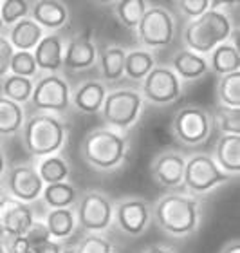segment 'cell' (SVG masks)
Segmentation results:
<instances>
[{"label": "cell", "mask_w": 240, "mask_h": 253, "mask_svg": "<svg viewBox=\"0 0 240 253\" xmlns=\"http://www.w3.org/2000/svg\"><path fill=\"white\" fill-rule=\"evenodd\" d=\"M4 172H5V156L2 152V148H0V177L4 175Z\"/></svg>", "instance_id": "7bdbcfd3"}, {"label": "cell", "mask_w": 240, "mask_h": 253, "mask_svg": "<svg viewBox=\"0 0 240 253\" xmlns=\"http://www.w3.org/2000/svg\"><path fill=\"white\" fill-rule=\"evenodd\" d=\"M141 109L143 96L137 90L120 89L105 96L101 114L107 125L114 126L118 130H128L139 120Z\"/></svg>", "instance_id": "5b68a950"}, {"label": "cell", "mask_w": 240, "mask_h": 253, "mask_svg": "<svg viewBox=\"0 0 240 253\" xmlns=\"http://www.w3.org/2000/svg\"><path fill=\"white\" fill-rule=\"evenodd\" d=\"M181 92V80L170 67H154L143 80V96L156 105H170Z\"/></svg>", "instance_id": "8fae6325"}, {"label": "cell", "mask_w": 240, "mask_h": 253, "mask_svg": "<svg viewBox=\"0 0 240 253\" xmlns=\"http://www.w3.org/2000/svg\"><path fill=\"white\" fill-rule=\"evenodd\" d=\"M184 167H186V159L181 152H161L154 159L152 163V177L159 186L164 188H175V186L183 185L184 177Z\"/></svg>", "instance_id": "9a60e30c"}, {"label": "cell", "mask_w": 240, "mask_h": 253, "mask_svg": "<svg viewBox=\"0 0 240 253\" xmlns=\"http://www.w3.org/2000/svg\"><path fill=\"white\" fill-rule=\"evenodd\" d=\"M139 42L145 47L159 49L172 43L175 37V20L170 11L161 5H150L136 27Z\"/></svg>", "instance_id": "ba28073f"}, {"label": "cell", "mask_w": 240, "mask_h": 253, "mask_svg": "<svg viewBox=\"0 0 240 253\" xmlns=\"http://www.w3.org/2000/svg\"><path fill=\"white\" fill-rule=\"evenodd\" d=\"M35 222V213L26 203L2 197L0 201V226L7 237H22Z\"/></svg>", "instance_id": "5bb4252c"}, {"label": "cell", "mask_w": 240, "mask_h": 253, "mask_svg": "<svg viewBox=\"0 0 240 253\" xmlns=\"http://www.w3.org/2000/svg\"><path fill=\"white\" fill-rule=\"evenodd\" d=\"M35 62L37 67L49 73H56L63 67V40L60 35H45L35 47Z\"/></svg>", "instance_id": "ac0fdd59"}, {"label": "cell", "mask_w": 240, "mask_h": 253, "mask_svg": "<svg viewBox=\"0 0 240 253\" xmlns=\"http://www.w3.org/2000/svg\"><path fill=\"white\" fill-rule=\"evenodd\" d=\"M217 98L219 105L240 109V71L220 76L217 84Z\"/></svg>", "instance_id": "f1b7e54d"}, {"label": "cell", "mask_w": 240, "mask_h": 253, "mask_svg": "<svg viewBox=\"0 0 240 253\" xmlns=\"http://www.w3.org/2000/svg\"><path fill=\"white\" fill-rule=\"evenodd\" d=\"M231 35L230 16L217 9L206 11L192 20L184 29V43L195 54H209L217 45L224 43Z\"/></svg>", "instance_id": "277c9868"}, {"label": "cell", "mask_w": 240, "mask_h": 253, "mask_svg": "<svg viewBox=\"0 0 240 253\" xmlns=\"http://www.w3.org/2000/svg\"><path fill=\"white\" fill-rule=\"evenodd\" d=\"M177 7L192 20H195L199 16H202L206 11L211 9V2L209 0H181L177 2Z\"/></svg>", "instance_id": "8d00e7d4"}, {"label": "cell", "mask_w": 240, "mask_h": 253, "mask_svg": "<svg viewBox=\"0 0 240 253\" xmlns=\"http://www.w3.org/2000/svg\"><path fill=\"white\" fill-rule=\"evenodd\" d=\"M220 253H240V243H239V239L237 241H231L228 246H224V250Z\"/></svg>", "instance_id": "b9f144b4"}, {"label": "cell", "mask_w": 240, "mask_h": 253, "mask_svg": "<svg viewBox=\"0 0 240 253\" xmlns=\"http://www.w3.org/2000/svg\"><path fill=\"white\" fill-rule=\"evenodd\" d=\"M63 248L62 244L58 243V241H47V243L40 244V246H35L31 248V253H62Z\"/></svg>", "instance_id": "ab89813d"}, {"label": "cell", "mask_w": 240, "mask_h": 253, "mask_svg": "<svg viewBox=\"0 0 240 253\" xmlns=\"http://www.w3.org/2000/svg\"><path fill=\"white\" fill-rule=\"evenodd\" d=\"M2 27H4V26H2V22H0V29H2Z\"/></svg>", "instance_id": "7dc6e473"}, {"label": "cell", "mask_w": 240, "mask_h": 253, "mask_svg": "<svg viewBox=\"0 0 240 253\" xmlns=\"http://www.w3.org/2000/svg\"><path fill=\"white\" fill-rule=\"evenodd\" d=\"M107 96V87L101 82L96 80H87L80 85L78 89L74 90V94L71 96L74 107L83 114H96L101 111Z\"/></svg>", "instance_id": "d6986e66"}, {"label": "cell", "mask_w": 240, "mask_h": 253, "mask_svg": "<svg viewBox=\"0 0 240 253\" xmlns=\"http://www.w3.org/2000/svg\"><path fill=\"white\" fill-rule=\"evenodd\" d=\"M143 253H175V252L166 248V246H161V244H154V246H148L146 250H143Z\"/></svg>", "instance_id": "60d3db41"}, {"label": "cell", "mask_w": 240, "mask_h": 253, "mask_svg": "<svg viewBox=\"0 0 240 253\" xmlns=\"http://www.w3.org/2000/svg\"><path fill=\"white\" fill-rule=\"evenodd\" d=\"M114 219L123 233L137 237L146 232L150 222V210L141 197H125L114 208Z\"/></svg>", "instance_id": "7c38bea8"}, {"label": "cell", "mask_w": 240, "mask_h": 253, "mask_svg": "<svg viewBox=\"0 0 240 253\" xmlns=\"http://www.w3.org/2000/svg\"><path fill=\"white\" fill-rule=\"evenodd\" d=\"M146 9H148V4L145 0H121L114 4V13L118 20L128 29H136L139 26Z\"/></svg>", "instance_id": "1f68e13d"}, {"label": "cell", "mask_w": 240, "mask_h": 253, "mask_svg": "<svg viewBox=\"0 0 240 253\" xmlns=\"http://www.w3.org/2000/svg\"><path fill=\"white\" fill-rule=\"evenodd\" d=\"M38 175L43 181V185H54V183H63L67 181L71 170H69L67 161L62 156H49L38 167Z\"/></svg>", "instance_id": "4dcf8cb0"}, {"label": "cell", "mask_w": 240, "mask_h": 253, "mask_svg": "<svg viewBox=\"0 0 240 253\" xmlns=\"http://www.w3.org/2000/svg\"><path fill=\"white\" fill-rule=\"evenodd\" d=\"M215 163L230 175L240 170V136H220L215 147Z\"/></svg>", "instance_id": "ffe728a7"}, {"label": "cell", "mask_w": 240, "mask_h": 253, "mask_svg": "<svg viewBox=\"0 0 240 253\" xmlns=\"http://www.w3.org/2000/svg\"><path fill=\"white\" fill-rule=\"evenodd\" d=\"M62 253H78V252H76V250H63Z\"/></svg>", "instance_id": "f6af8a7d"}, {"label": "cell", "mask_w": 240, "mask_h": 253, "mask_svg": "<svg viewBox=\"0 0 240 253\" xmlns=\"http://www.w3.org/2000/svg\"><path fill=\"white\" fill-rule=\"evenodd\" d=\"M5 237H7V235H5L4 230H2V226H0V243H2V241H4Z\"/></svg>", "instance_id": "ee69618b"}, {"label": "cell", "mask_w": 240, "mask_h": 253, "mask_svg": "<svg viewBox=\"0 0 240 253\" xmlns=\"http://www.w3.org/2000/svg\"><path fill=\"white\" fill-rule=\"evenodd\" d=\"M154 219L162 232L172 237H186L199 228L200 205L193 195L166 194L159 197L154 208Z\"/></svg>", "instance_id": "6da1fadb"}, {"label": "cell", "mask_w": 240, "mask_h": 253, "mask_svg": "<svg viewBox=\"0 0 240 253\" xmlns=\"http://www.w3.org/2000/svg\"><path fill=\"white\" fill-rule=\"evenodd\" d=\"M24 237H26V241L29 243V246H31V248H35V246H40V244L51 241V233H49L47 226H45V222L35 221L31 224V228L27 230V233L24 235Z\"/></svg>", "instance_id": "74e56055"}, {"label": "cell", "mask_w": 240, "mask_h": 253, "mask_svg": "<svg viewBox=\"0 0 240 253\" xmlns=\"http://www.w3.org/2000/svg\"><path fill=\"white\" fill-rule=\"evenodd\" d=\"M208 67L213 71L215 74L220 76H226V74L237 73L240 67V56H239V49L233 45V43H220L209 53V62Z\"/></svg>", "instance_id": "603a6c76"}, {"label": "cell", "mask_w": 240, "mask_h": 253, "mask_svg": "<svg viewBox=\"0 0 240 253\" xmlns=\"http://www.w3.org/2000/svg\"><path fill=\"white\" fill-rule=\"evenodd\" d=\"M24 125V109L15 101L0 96V136H13Z\"/></svg>", "instance_id": "484cf974"}, {"label": "cell", "mask_w": 240, "mask_h": 253, "mask_svg": "<svg viewBox=\"0 0 240 253\" xmlns=\"http://www.w3.org/2000/svg\"><path fill=\"white\" fill-rule=\"evenodd\" d=\"M5 185L13 199L20 201V203H31L38 199V195L42 194L43 181L40 179L38 172L31 165H16L7 172L5 177Z\"/></svg>", "instance_id": "4fadbf2b"}, {"label": "cell", "mask_w": 240, "mask_h": 253, "mask_svg": "<svg viewBox=\"0 0 240 253\" xmlns=\"http://www.w3.org/2000/svg\"><path fill=\"white\" fill-rule=\"evenodd\" d=\"M31 20L45 29H60L67 24L69 9L67 5L56 0H40L35 4H29Z\"/></svg>", "instance_id": "e0dca14e"}, {"label": "cell", "mask_w": 240, "mask_h": 253, "mask_svg": "<svg viewBox=\"0 0 240 253\" xmlns=\"http://www.w3.org/2000/svg\"><path fill=\"white\" fill-rule=\"evenodd\" d=\"M128 152V139L112 128H96L85 136L81 156L89 167L99 172H112L120 167Z\"/></svg>", "instance_id": "7a4b0ae2"}, {"label": "cell", "mask_w": 240, "mask_h": 253, "mask_svg": "<svg viewBox=\"0 0 240 253\" xmlns=\"http://www.w3.org/2000/svg\"><path fill=\"white\" fill-rule=\"evenodd\" d=\"M233 175L226 174L219 169L215 159L208 154H195L186 161L184 167L183 185L188 192L195 194H206L209 190L217 188L219 185L230 181Z\"/></svg>", "instance_id": "52a82bcc"}, {"label": "cell", "mask_w": 240, "mask_h": 253, "mask_svg": "<svg viewBox=\"0 0 240 253\" xmlns=\"http://www.w3.org/2000/svg\"><path fill=\"white\" fill-rule=\"evenodd\" d=\"M78 253H112V244L99 233H89L80 241Z\"/></svg>", "instance_id": "d590c367"}, {"label": "cell", "mask_w": 240, "mask_h": 253, "mask_svg": "<svg viewBox=\"0 0 240 253\" xmlns=\"http://www.w3.org/2000/svg\"><path fill=\"white\" fill-rule=\"evenodd\" d=\"M154 67H156V63H154V56H152L150 51H146V49H134L130 53H126L125 74L130 80L143 82L146 78V74L150 73Z\"/></svg>", "instance_id": "4316f807"}, {"label": "cell", "mask_w": 240, "mask_h": 253, "mask_svg": "<svg viewBox=\"0 0 240 253\" xmlns=\"http://www.w3.org/2000/svg\"><path fill=\"white\" fill-rule=\"evenodd\" d=\"M22 145L31 156L49 158L67 141V125L52 114H35L22 125Z\"/></svg>", "instance_id": "3957f363"}, {"label": "cell", "mask_w": 240, "mask_h": 253, "mask_svg": "<svg viewBox=\"0 0 240 253\" xmlns=\"http://www.w3.org/2000/svg\"><path fill=\"white\" fill-rule=\"evenodd\" d=\"M43 38V29L38 26L37 22H33L31 18H24V20L16 22L15 26L11 27L9 31V43L13 49L18 51H27L31 53L33 49L37 47L38 42Z\"/></svg>", "instance_id": "44dd1931"}, {"label": "cell", "mask_w": 240, "mask_h": 253, "mask_svg": "<svg viewBox=\"0 0 240 253\" xmlns=\"http://www.w3.org/2000/svg\"><path fill=\"white\" fill-rule=\"evenodd\" d=\"M9 71H11V74H15V76H22V78L31 80L38 71L33 53H27V51H16V53L13 54V58H11Z\"/></svg>", "instance_id": "e575fe53"}, {"label": "cell", "mask_w": 240, "mask_h": 253, "mask_svg": "<svg viewBox=\"0 0 240 253\" xmlns=\"http://www.w3.org/2000/svg\"><path fill=\"white\" fill-rule=\"evenodd\" d=\"M208 60L200 56V54H195L188 49L184 51H179L175 56H173V73L177 74L179 80H199L200 76L208 73Z\"/></svg>", "instance_id": "7402d4cb"}, {"label": "cell", "mask_w": 240, "mask_h": 253, "mask_svg": "<svg viewBox=\"0 0 240 253\" xmlns=\"http://www.w3.org/2000/svg\"><path fill=\"white\" fill-rule=\"evenodd\" d=\"M126 51L121 47H107L101 51V76L107 82H118L125 74Z\"/></svg>", "instance_id": "83f0119b"}, {"label": "cell", "mask_w": 240, "mask_h": 253, "mask_svg": "<svg viewBox=\"0 0 240 253\" xmlns=\"http://www.w3.org/2000/svg\"><path fill=\"white\" fill-rule=\"evenodd\" d=\"M29 15V2L24 0H0V22L2 26H15Z\"/></svg>", "instance_id": "836d02e7"}, {"label": "cell", "mask_w": 240, "mask_h": 253, "mask_svg": "<svg viewBox=\"0 0 240 253\" xmlns=\"http://www.w3.org/2000/svg\"><path fill=\"white\" fill-rule=\"evenodd\" d=\"M211 118L213 126H219L222 136H240V109L217 105Z\"/></svg>", "instance_id": "d6a6232c"}, {"label": "cell", "mask_w": 240, "mask_h": 253, "mask_svg": "<svg viewBox=\"0 0 240 253\" xmlns=\"http://www.w3.org/2000/svg\"><path fill=\"white\" fill-rule=\"evenodd\" d=\"M33 89H35V84L33 80L29 78H22V76H15V74H7L2 82V92H4V98L15 101L18 105L26 103V101L31 100Z\"/></svg>", "instance_id": "f546056e"}, {"label": "cell", "mask_w": 240, "mask_h": 253, "mask_svg": "<svg viewBox=\"0 0 240 253\" xmlns=\"http://www.w3.org/2000/svg\"><path fill=\"white\" fill-rule=\"evenodd\" d=\"M45 226L51 233L52 241H65L76 230V213L71 208L51 210L45 217Z\"/></svg>", "instance_id": "cb8c5ba5"}, {"label": "cell", "mask_w": 240, "mask_h": 253, "mask_svg": "<svg viewBox=\"0 0 240 253\" xmlns=\"http://www.w3.org/2000/svg\"><path fill=\"white\" fill-rule=\"evenodd\" d=\"M211 130H213L211 112L202 107H184L172 120L173 137L190 147L204 143L211 136Z\"/></svg>", "instance_id": "8992f818"}, {"label": "cell", "mask_w": 240, "mask_h": 253, "mask_svg": "<svg viewBox=\"0 0 240 253\" xmlns=\"http://www.w3.org/2000/svg\"><path fill=\"white\" fill-rule=\"evenodd\" d=\"M15 54V49L5 37H0V78H5L9 73V63Z\"/></svg>", "instance_id": "f35d334b"}, {"label": "cell", "mask_w": 240, "mask_h": 253, "mask_svg": "<svg viewBox=\"0 0 240 253\" xmlns=\"http://www.w3.org/2000/svg\"><path fill=\"white\" fill-rule=\"evenodd\" d=\"M31 105L43 112H65L71 103L69 84L58 74H47L35 84L31 94Z\"/></svg>", "instance_id": "30bf717a"}, {"label": "cell", "mask_w": 240, "mask_h": 253, "mask_svg": "<svg viewBox=\"0 0 240 253\" xmlns=\"http://www.w3.org/2000/svg\"><path fill=\"white\" fill-rule=\"evenodd\" d=\"M114 219V206L110 199L101 192H85L78 201V213L76 222L89 233L105 232L112 224Z\"/></svg>", "instance_id": "9c48e42d"}, {"label": "cell", "mask_w": 240, "mask_h": 253, "mask_svg": "<svg viewBox=\"0 0 240 253\" xmlns=\"http://www.w3.org/2000/svg\"><path fill=\"white\" fill-rule=\"evenodd\" d=\"M96 45L89 35H78L63 47V67L69 71H85L96 63Z\"/></svg>", "instance_id": "2e32d148"}, {"label": "cell", "mask_w": 240, "mask_h": 253, "mask_svg": "<svg viewBox=\"0 0 240 253\" xmlns=\"http://www.w3.org/2000/svg\"><path fill=\"white\" fill-rule=\"evenodd\" d=\"M43 201L51 210H60V208H71L78 201V190L71 183H54V185H45L42 190Z\"/></svg>", "instance_id": "d4e9b609"}, {"label": "cell", "mask_w": 240, "mask_h": 253, "mask_svg": "<svg viewBox=\"0 0 240 253\" xmlns=\"http://www.w3.org/2000/svg\"><path fill=\"white\" fill-rule=\"evenodd\" d=\"M2 197H4V190L0 188V201H2Z\"/></svg>", "instance_id": "bcb514c9"}]
</instances>
